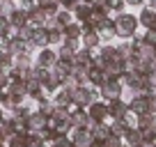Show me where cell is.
Wrapping results in <instances>:
<instances>
[{
	"mask_svg": "<svg viewBox=\"0 0 156 147\" xmlns=\"http://www.w3.org/2000/svg\"><path fill=\"white\" fill-rule=\"evenodd\" d=\"M73 64H80V67H92L94 64V55H92V51L90 48H78L76 51V55H73Z\"/></svg>",
	"mask_w": 156,
	"mask_h": 147,
	"instance_id": "cell-16",
	"label": "cell"
},
{
	"mask_svg": "<svg viewBox=\"0 0 156 147\" xmlns=\"http://www.w3.org/2000/svg\"><path fill=\"white\" fill-rule=\"evenodd\" d=\"M90 16H92V5H87V2H78L76 9H73V19H76L78 23H87Z\"/></svg>",
	"mask_w": 156,
	"mask_h": 147,
	"instance_id": "cell-17",
	"label": "cell"
},
{
	"mask_svg": "<svg viewBox=\"0 0 156 147\" xmlns=\"http://www.w3.org/2000/svg\"><path fill=\"white\" fill-rule=\"evenodd\" d=\"M115 21V30H117V37H122V39H131L133 34L138 32V25H140V21H138L136 14H129V12H124V14H119Z\"/></svg>",
	"mask_w": 156,
	"mask_h": 147,
	"instance_id": "cell-1",
	"label": "cell"
},
{
	"mask_svg": "<svg viewBox=\"0 0 156 147\" xmlns=\"http://www.w3.org/2000/svg\"><path fill=\"white\" fill-rule=\"evenodd\" d=\"M90 133H92V140H97V142H106V138L110 136V127H108V122H103V124H94Z\"/></svg>",
	"mask_w": 156,
	"mask_h": 147,
	"instance_id": "cell-18",
	"label": "cell"
},
{
	"mask_svg": "<svg viewBox=\"0 0 156 147\" xmlns=\"http://www.w3.org/2000/svg\"><path fill=\"white\" fill-rule=\"evenodd\" d=\"M154 127H156V115H154Z\"/></svg>",
	"mask_w": 156,
	"mask_h": 147,
	"instance_id": "cell-45",
	"label": "cell"
},
{
	"mask_svg": "<svg viewBox=\"0 0 156 147\" xmlns=\"http://www.w3.org/2000/svg\"><path fill=\"white\" fill-rule=\"evenodd\" d=\"M80 2H87V5H92V2H94V0H80Z\"/></svg>",
	"mask_w": 156,
	"mask_h": 147,
	"instance_id": "cell-43",
	"label": "cell"
},
{
	"mask_svg": "<svg viewBox=\"0 0 156 147\" xmlns=\"http://www.w3.org/2000/svg\"><path fill=\"white\" fill-rule=\"evenodd\" d=\"M7 147H28V133H14L7 140Z\"/></svg>",
	"mask_w": 156,
	"mask_h": 147,
	"instance_id": "cell-27",
	"label": "cell"
},
{
	"mask_svg": "<svg viewBox=\"0 0 156 147\" xmlns=\"http://www.w3.org/2000/svg\"><path fill=\"white\" fill-rule=\"evenodd\" d=\"M9 23L14 25V28H23V25L30 23V12L25 9H14V14L9 16Z\"/></svg>",
	"mask_w": 156,
	"mask_h": 147,
	"instance_id": "cell-19",
	"label": "cell"
},
{
	"mask_svg": "<svg viewBox=\"0 0 156 147\" xmlns=\"http://www.w3.org/2000/svg\"><path fill=\"white\" fill-rule=\"evenodd\" d=\"M151 145H154V147H156V138H154V140H151Z\"/></svg>",
	"mask_w": 156,
	"mask_h": 147,
	"instance_id": "cell-44",
	"label": "cell"
},
{
	"mask_svg": "<svg viewBox=\"0 0 156 147\" xmlns=\"http://www.w3.org/2000/svg\"><path fill=\"white\" fill-rule=\"evenodd\" d=\"M53 103H55V106H73V103H71V92L64 90V88H60L58 92L53 94Z\"/></svg>",
	"mask_w": 156,
	"mask_h": 147,
	"instance_id": "cell-23",
	"label": "cell"
},
{
	"mask_svg": "<svg viewBox=\"0 0 156 147\" xmlns=\"http://www.w3.org/2000/svg\"><path fill=\"white\" fill-rule=\"evenodd\" d=\"M129 113H133L136 117L149 113V94H133L129 99Z\"/></svg>",
	"mask_w": 156,
	"mask_h": 147,
	"instance_id": "cell-6",
	"label": "cell"
},
{
	"mask_svg": "<svg viewBox=\"0 0 156 147\" xmlns=\"http://www.w3.org/2000/svg\"><path fill=\"white\" fill-rule=\"evenodd\" d=\"M7 94H21V97H25V81H9V85H7Z\"/></svg>",
	"mask_w": 156,
	"mask_h": 147,
	"instance_id": "cell-26",
	"label": "cell"
},
{
	"mask_svg": "<svg viewBox=\"0 0 156 147\" xmlns=\"http://www.w3.org/2000/svg\"><path fill=\"white\" fill-rule=\"evenodd\" d=\"M55 62H58V51H53V48H41V53L37 55V67L53 69Z\"/></svg>",
	"mask_w": 156,
	"mask_h": 147,
	"instance_id": "cell-12",
	"label": "cell"
},
{
	"mask_svg": "<svg viewBox=\"0 0 156 147\" xmlns=\"http://www.w3.org/2000/svg\"><path fill=\"white\" fill-rule=\"evenodd\" d=\"M124 2L131 7H145V0H124Z\"/></svg>",
	"mask_w": 156,
	"mask_h": 147,
	"instance_id": "cell-37",
	"label": "cell"
},
{
	"mask_svg": "<svg viewBox=\"0 0 156 147\" xmlns=\"http://www.w3.org/2000/svg\"><path fill=\"white\" fill-rule=\"evenodd\" d=\"M67 48H71V51H78V48H83V44H80V39H64L62 41Z\"/></svg>",
	"mask_w": 156,
	"mask_h": 147,
	"instance_id": "cell-34",
	"label": "cell"
},
{
	"mask_svg": "<svg viewBox=\"0 0 156 147\" xmlns=\"http://www.w3.org/2000/svg\"><path fill=\"white\" fill-rule=\"evenodd\" d=\"M138 21H140V25L145 30H151L156 28V9H151V7H140V14H138Z\"/></svg>",
	"mask_w": 156,
	"mask_h": 147,
	"instance_id": "cell-13",
	"label": "cell"
},
{
	"mask_svg": "<svg viewBox=\"0 0 156 147\" xmlns=\"http://www.w3.org/2000/svg\"><path fill=\"white\" fill-rule=\"evenodd\" d=\"M46 127H48V117H46L44 113H39V110H32V115L28 117L30 133H39V131H44Z\"/></svg>",
	"mask_w": 156,
	"mask_h": 147,
	"instance_id": "cell-11",
	"label": "cell"
},
{
	"mask_svg": "<svg viewBox=\"0 0 156 147\" xmlns=\"http://www.w3.org/2000/svg\"><path fill=\"white\" fill-rule=\"evenodd\" d=\"M97 99H99V88H92V85H78L71 90V103L76 108H87Z\"/></svg>",
	"mask_w": 156,
	"mask_h": 147,
	"instance_id": "cell-2",
	"label": "cell"
},
{
	"mask_svg": "<svg viewBox=\"0 0 156 147\" xmlns=\"http://www.w3.org/2000/svg\"><path fill=\"white\" fill-rule=\"evenodd\" d=\"M90 147H106V145H103V142H97V140H92V145H90Z\"/></svg>",
	"mask_w": 156,
	"mask_h": 147,
	"instance_id": "cell-39",
	"label": "cell"
},
{
	"mask_svg": "<svg viewBox=\"0 0 156 147\" xmlns=\"http://www.w3.org/2000/svg\"><path fill=\"white\" fill-rule=\"evenodd\" d=\"M149 113H151V115H156V92L149 97Z\"/></svg>",
	"mask_w": 156,
	"mask_h": 147,
	"instance_id": "cell-36",
	"label": "cell"
},
{
	"mask_svg": "<svg viewBox=\"0 0 156 147\" xmlns=\"http://www.w3.org/2000/svg\"><path fill=\"white\" fill-rule=\"evenodd\" d=\"M154 127V115L151 113H145V115H138V122H136V129H149Z\"/></svg>",
	"mask_w": 156,
	"mask_h": 147,
	"instance_id": "cell-28",
	"label": "cell"
},
{
	"mask_svg": "<svg viewBox=\"0 0 156 147\" xmlns=\"http://www.w3.org/2000/svg\"><path fill=\"white\" fill-rule=\"evenodd\" d=\"M53 145L55 147H73V142H71V138H69V136H60V138H55V140H53Z\"/></svg>",
	"mask_w": 156,
	"mask_h": 147,
	"instance_id": "cell-32",
	"label": "cell"
},
{
	"mask_svg": "<svg viewBox=\"0 0 156 147\" xmlns=\"http://www.w3.org/2000/svg\"><path fill=\"white\" fill-rule=\"evenodd\" d=\"M32 46H37V48H48L51 41H48V30L41 25V28H34L32 32Z\"/></svg>",
	"mask_w": 156,
	"mask_h": 147,
	"instance_id": "cell-15",
	"label": "cell"
},
{
	"mask_svg": "<svg viewBox=\"0 0 156 147\" xmlns=\"http://www.w3.org/2000/svg\"><path fill=\"white\" fill-rule=\"evenodd\" d=\"M87 115H90V120H92L94 124H103V122H108V103L106 101H101V99H97V101H92L87 108Z\"/></svg>",
	"mask_w": 156,
	"mask_h": 147,
	"instance_id": "cell-4",
	"label": "cell"
},
{
	"mask_svg": "<svg viewBox=\"0 0 156 147\" xmlns=\"http://www.w3.org/2000/svg\"><path fill=\"white\" fill-rule=\"evenodd\" d=\"M140 147H154V145H151V142H147V140H145V142H142Z\"/></svg>",
	"mask_w": 156,
	"mask_h": 147,
	"instance_id": "cell-40",
	"label": "cell"
},
{
	"mask_svg": "<svg viewBox=\"0 0 156 147\" xmlns=\"http://www.w3.org/2000/svg\"><path fill=\"white\" fill-rule=\"evenodd\" d=\"M80 37H83V23L73 21L71 25L64 28V39H80Z\"/></svg>",
	"mask_w": 156,
	"mask_h": 147,
	"instance_id": "cell-22",
	"label": "cell"
},
{
	"mask_svg": "<svg viewBox=\"0 0 156 147\" xmlns=\"http://www.w3.org/2000/svg\"><path fill=\"white\" fill-rule=\"evenodd\" d=\"M55 19H58V25H60L62 30L67 28V25H71L73 21H76V19H73V12H67V9H60Z\"/></svg>",
	"mask_w": 156,
	"mask_h": 147,
	"instance_id": "cell-25",
	"label": "cell"
},
{
	"mask_svg": "<svg viewBox=\"0 0 156 147\" xmlns=\"http://www.w3.org/2000/svg\"><path fill=\"white\" fill-rule=\"evenodd\" d=\"M103 81H106V74H103V69L97 67V64H92V67L87 69V85H92V88H101Z\"/></svg>",
	"mask_w": 156,
	"mask_h": 147,
	"instance_id": "cell-14",
	"label": "cell"
},
{
	"mask_svg": "<svg viewBox=\"0 0 156 147\" xmlns=\"http://www.w3.org/2000/svg\"><path fill=\"white\" fill-rule=\"evenodd\" d=\"M0 147H7V145H0Z\"/></svg>",
	"mask_w": 156,
	"mask_h": 147,
	"instance_id": "cell-46",
	"label": "cell"
},
{
	"mask_svg": "<svg viewBox=\"0 0 156 147\" xmlns=\"http://www.w3.org/2000/svg\"><path fill=\"white\" fill-rule=\"evenodd\" d=\"M103 145H106V147H126V145H124V138L112 136V133L106 138V142H103Z\"/></svg>",
	"mask_w": 156,
	"mask_h": 147,
	"instance_id": "cell-30",
	"label": "cell"
},
{
	"mask_svg": "<svg viewBox=\"0 0 156 147\" xmlns=\"http://www.w3.org/2000/svg\"><path fill=\"white\" fill-rule=\"evenodd\" d=\"M142 39L147 41V44H151V46H156V28H151V30H147L145 34H142Z\"/></svg>",
	"mask_w": 156,
	"mask_h": 147,
	"instance_id": "cell-33",
	"label": "cell"
},
{
	"mask_svg": "<svg viewBox=\"0 0 156 147\" xmlns=\"http://www.w3.org/2000/svg\"><path fill=\"white\" fill-rule=\"evenodd\" d=\"M7 85H9V76L5 71H0V90H5Z\"/></svg>",
	"mask_w": 156,
	"mask_h": 147,
	"instance_id": "cell-35",
	"label": "cell"
},
{
	"mask_svg": "<svg viewBox=\"0 0 156 147\" xmlns=\"http://www.w3.org/2000/svg\"><path fill=\"white\" fill-rule=\"evenodd\" d=\"M69 138H71L73 147H90L92 145V133H90V129H71V131H69Z\"/></svg>",
	"mask_w": 156,
	"mask_h": 147,
	"instance_id": "cell-10",
	"label": "cell"
},
{
	"mask_svg": "<svg viewBox=\"0 0 156 147\" xmlns=\"http://www.w3.org/2000/svg\"><path fill=\"white\" fill-rule=\"evenodd\" d=\"M140 133H142V140L151 142V140L156 138V127H149V129H140Z\"/></svg>",
	"mask_w": 156,
	"mask_h": 147,
	"instance_id": "cell-31",
	"label": "cell"
},
{
	"mask_svg": "<svg viewBox=\"0 0 156 147\" xmlns=\"http://www.w3.org/2000/svg\"><path fill=\"white\" fill-rule=\"evenodd\" d=\"M80 44H83V48H99L101 46V37H99V32L94 28H90L87 23H83V37H80Z\"/></svg>",
	"mask_w": 156,
	"mask_h": 147,
	"instance_id": "cell-7",
	"label": "cell"
},
{
	"mask_svg": "<svg viewBox=\"0 0 156 147\" xmlns=\"http://www.w3.org/2000/svg\"><path fill=\"white\" fill-rule=\"evenodd\" d=\"M122 92H124V83H122V81L106 78L103 85L99 88V99L106 101V103H110V101H115V99H122Z\"/></svg>",
	"mask_w": 156,
	"mask_h": 147,
	"instance_id": "cell-3",
	"label": "cell"
},
{
	"mask_svg": "<svg viewBox=\"0 0 156 147\" xmlns=\"http://www.w3.org/2000/svg\"><path fill=\"white\" fill-rule=\"evenodd\" d=\"M73 55H76V51L67 48L64 44H62V48L58 51V60H64V62H71V64H73Z\"/></svg>",
	"mask_w": 156,
	"mask_h": 147,
	"instance_id": "cell-29",
	"label": "cell"
},
{
	"mask_svg": "<svg viewBox=\"0 0 156 147\" xmlns=\"http://www.w3.org/2000/svg\"><path fill=\"white\" fill-rule=\"evenodd\" d=\"M142 142H145V140H142L140 129H129L126 136H124V145H126V147H140Z\"/></svg>",
	"mask_w": 156,
	"mask_h": 147,
	"instance_id": "cell-20",
	"label": "cell"
},
{
	"mask_svg": "<svg viewBox=\"0 0 156 147\" xmlns=\"http://www.w3.org/2000/svg\"><path fill=\"white\" fill-rule=\"evenodd\" d=\"M71 78L78 85H87V67H80V64H73L71 67Z\"/></svg>",
	"mask_w": 156,
	"mask_h": 147,
	"instance_id": "cell-24",
	"label": "cell"
},
{
	"mask_svg": "<svg viewBox=\"0 0 156 147\" xmlns=\"http://www.w3.org/2000/svg\"><path fill=\"white\" fill-rule=\"evenodd\" d=\"M5 140H7V138L2 136V133H0V145H5Z\"/></svg>",
	"mask_w": 156,
	"mask_h": 147,
	"instance_id": "cell-41",
	"label": "cell"
},
{
	"mask_svg": "<svg viewBox=\"0 0 156 147\" xmlns=\"http://www.w3.org/2000/svg\"><path fill=\"white\" fill-rule=\"evenodd\" d=\"M149 67H151V71H156V60H154V62L149 64Z\"/></svg>",
	"mask_w": 156,
	"mask_h": 147,
	"instance_id": "cell-42",
	"label": "cell"
},
{
	"mask_svg": "<svg viewBox=\"0 0 156 147\" xmlns=\"http://www.w3.org/2000/svg\"><path fill=\"white\" fill-rule=\"evenodd\" d=\"M99 37H101V41H112L117 37V30H115V21L108 19V23L103 25L101 30H99Z\"/></svg>",
	"mask_w": 156,
	"mask_h": 147,
	"instance_id": "cell-21",
	"label": "cell"
},
{
	"mask_svg": "<svg viewBox=\"0 0 156 147\" xmlns=\"http://www.w3.org/2000/svg\"><path fill=\"white\" fill-rule=\"evenodd\" d=\"M55 0H37V5L39 7H48V5H53Z\"/></svg>",
	"mask_w": 156,
	"mask_h": 147,
	"instance_id": "cell-38",
	"label": "cell"
},
{
	"mask_svg": "<svg viewBox=\"0 0 156 147\" xmlns=\"http://www.w3.org/2000/svg\"><path fill=\"white\" fill-rule=\"evenodd\" d=\"M124 60H110V62H106L103 64V74H106V78H110V81H122V76H124Z\"/></svg>",
	"mask_w": 156,
	"mask_h": 147,
	"instance_id": "cell-8",
	"label": "cell"
},
{
	"mask_svg": "<svg viewBox=\"0 0 156 147\" xmlns=\"http://www.w3.org/2000/svg\"><path fill=\"white\" fill-rule=\"evenodd\" d=\"M129 115V101L124 99H115L108 103V117L110 120H124Z\"/></svg>",
	"mask_w": 156,
	"mask_h": 147,
	"instance_id": "cell-9",
	"label": "cell"
},
{
	"mask_svg": "<svg viewBox=\"0 0 156 147\" xmlns=\"http://www.w3.org/2000/svg\"><path fill=\"white\" fill-rule=\"evenodd\" d=\"M69 122H71L73 129H90V131H92V127H94V122L90 120L87 110H85V108H76V106L71 108V117H69Z\"/></svg>",
	"mask_w": 156,
	"mask_h": 147,
	"instance_id": "cell-5",
	"label": "cell"
}]
</instances>
